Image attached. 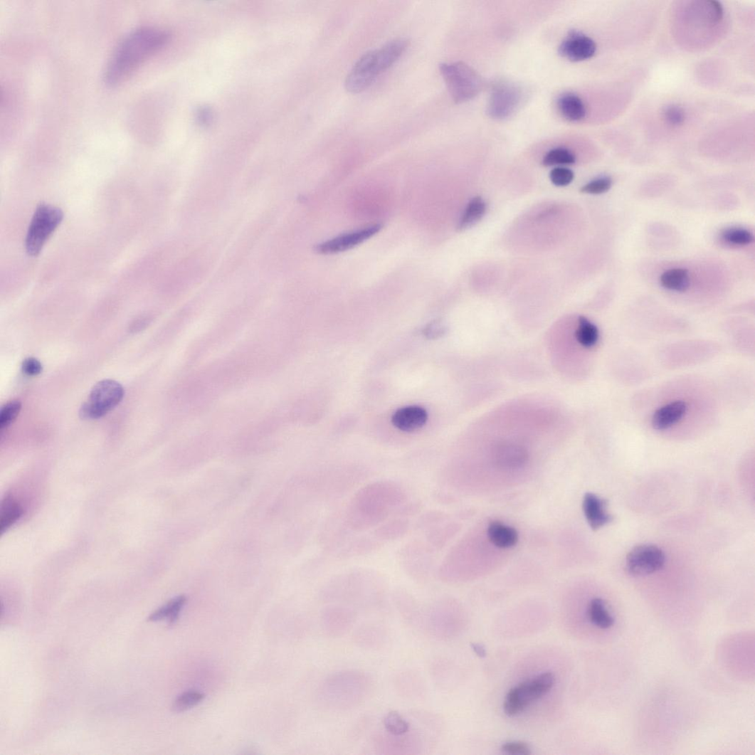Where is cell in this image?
Returning <instances> with one entry per match:
<instances>
[{
	"instance_id": "6da1fadb",
	"label": "cell",
	"mask_w": 755,
	"mask_h": 755,
	"mask_svg": "<svg viewBox=\"0 0 755 755\" xmlns=\"http://www.w3.org/2000/svg\"><path fill=\"white\" fill-rule=\"evenodd\" d=\"M169 33L154 27L138 28L121 41L114 51L105 73L107 85L124 83L150 56L164 47Z\"/></svg>"
},
{
	"instance_id": "7a4b0ae2",
	"label": "cell",
	"mask_w": 755,
	"mask_h": 755,
	"mask_svg": "<svg viewBox=\"0 0 755 755\" xmlns=\"http://www.w3.org/2000/svg\"><path fill=\"white\" fill-rule=\"evenodd\" d=\"M372 680L360 670L335 672L322 681L317 693V703L328 712H345L358 707L372 690Z\"/></svg>"
},
{
	"instance_id": "3957f363",
	"label": "cell",
	"mask_w": 755,
	"mask_h": 755,
	"mask_svg": "<svg viewBox=\"0 0 755 755\" xmlns=\"http://www.w3.org/2000/svg\"><path fill=\"white\" fill-rule=\"evenodd\" d=\"M403 501V494L396 485L375 483L362 489L356 496L348 518L356 528L373 526L384 519L393 507Z\"/></svg>"
},
{
	"instance_id": "277c9868",
	"label": "cell",
	"mask_w": 755,
	"mask_h": 755,
	"mask_svg": "<svg viewBox=\"0 0 755 755\" xmlns=\"http://www.w3.org/2000/svg\"><path fill=\"white\" fill-rule=\"evenodd\" d=\"M439 69L448 91L458 104L474 98L482 89L481 76L463 63H443Z\"/></svg>"
},
{
	"instance_id": "5b68a950",
	"label": "cell",
	"mask_w": 755,
	"mask_h": 755,
	"mask_svg": "<svg viewBox=\"0 0 755 755\" xmlns=\"http://www.w3.org/2000/svg\"><path fill=\"white\" fill-rule=\"evenodd\" d=\"M555 681L554 673L546 672L533 680L525 681L510 690L504 702L505 713L510 717L518 715L529 704L547 695Z\"/></svg>"
},
{
	"instance_id": "8992f818",
	"label": "cell",
	"mask_w": 755,
	"mask_h": 755,
	"mask_svg": "<svg viewBox=\"0 0 755 755\" xmlns=\"http://www.w3.org/2000/svg\"><path fill=\"white\" fill-rule=\"evenodd\" d=\"M64 218L59 208L41 204L33 216L26 240L27 253L37 256Z\"/></svg>"
},
{
	"instance_id": "52a82bcc",
	"label": "cell",
	"mask_w": 755,
	"mask_h": 755,
	"mask_svg": "<svg viewBox=\"0 0 755 755\" xmlns=\"http://www.w3.org/2000/svg\"><path fill=\"white\" fill-rule=\"evenodd\" d=\"M125 397V389L116 381L105 379L97 382L90 394L88 400L81 406L83 419H98L105 416Z\"/></svg>"
},
{
	"instance_id": "ba28073f",
	"label": "cell",
	"mask_w": 755,
	"mask_h": 755,
	"mask_svg": "<svg viewBox=\"0 0 755 755\" xmlns=\"http://www.w3.org/2000/svg\"><path fill=\"white\" fill-rule=\"evenodd\" d=\"M425 733L415 728L401 736L379 733L374 738V746L380 754H418L424 749Z\"/></svg>"
},
{
	"instance_id": "9c48e42d",
	"label": "cell",
	"mask_w": 755,
	"mask_h": 755,
	"mask_svg": "<svg viewBox=\"0 0 755 755\" xmlns=\"http://www.w3.org/2000/svg\"><path fill=\"white\" fill-rule=\"evenodd\" d=\"M665 562V556L660 547L644 544L630 551L625 559V569L631 576H643L658 572Z\"/></svg>"
},
{
	"instance_id": "30bf717a",
	"label": "cell",
	"mask_w": 755,
	"mask_h": 755,
	"mask_svg": "<svg viewBox=\"0 0 755 755\" xmlns=\"http://www.w3.org/2000/svg\"><path fill=\"white\" fill-rule=\"evenodd\" d=\"M384 71L377 50L367 52L358 60L347 77L345 88L349 93H359L369 88Z\"/></svg>"
},
{
	"instance_id": "8fae6325",
	"label": "cell",
	"mask_w": 755,
	"mask_h": 755,
	"mask_svg": "<svg viewBox=\"0 0 755 755\" xmlns=\"http://www.w3.org/2000/svg\"><path fill=\"white\" fill-rule=\"evenodd\" d=\"M357 621V611L349 606L332 604L324 608L321 625L324 634L332 638H339L354 628Z\"/></svg>"
},
{
	"instance_id": "7c38bea8",
	"label": "cell",
	"mask_w": 755,
	"mask_h": 755,
	"mask_svg": "<svg viewBox=\"0 0 755 755\" xmlns=\"http://www.w3.org/2000/svg\"><path fill=\"white\" fill-rule=\"evenodd\" d=\"M382 229L380 223L338 236L317 245V253L333 255L350 250L379 233Z\"/></svg>"
},
{
	"instance_id": "4fadbf2b",
	"label": "cell",
	"mask_w": 755,
	"mask_h": 755,
	"mask_svg": "<svg viewBox=\"0 0 755 755\" xmlns=\"http://www.w3.org/2000/svg\"><path fill=\"white\" fill-rule=\"evenodd\" d=\"M520 101L521 93L516 86L500 84L494 89L490 98L487 113L494 118L505 119L517 110Z\"/></svg>"
},
{
	"instance_id": "5bb4252c",
	"label": "cell",
	"mask_w": 755,
	"mask_h": 755,
	"mask_svg": "<svg viewBox=\"0 0 755 755\" xmlns=\"http://www.w3.org/2000/svg\"><path fill=\"white\" fill-rule=\"evenodd\" d=\"M597 46L593 39L588 36L573 31L569 33L559 46V54L572 61H581L593 57Z\"/></svg>"
},
{
	"instance_id": "9a60e30c",
	"label": "cell",
	"mask_w": 755,
	"mask_h": 755,
	"mask_svg": "<svg viewBox=\"0 0 755 755\" xmlns=\"http://www.w3.org/2000/svg\"><path fill=\"white\" fill-rule=\"evenodd\" d=\"M353 642L359 648L374 650L384 648L389 643V630L379 623H365L356 628Z\"/></svg>"
},
{
	"instance_id": "2e32d148",
	"label": "cell",
	"mask_w": 755,
	"mask_h": 755,
	"mask_svg": "<svg viewBox=\"0 0 755 755\" xmlns=\"http://www.w3.org/2000/svg\"><path fill=\"white\" fill-rule=\"evenodd\" d=\"M394 688L398 695L406 699L422 701L426 697V685L417 672L405 670L397 673L394 679Z\"/></svg>"
},
{
	"instance_id": "e0dca14e",
	"label": "cell",
	"mask_w": 755,
	"mask_h": 755,
	"mask_svg": "<svg viewBox=\"0 0 755 755\" xmlns=\"http://www.w3.org/2000/svg\"><path fill=\"white\" fill-rule=\"evenodd\" d=\"M428 420V414L423 407L408 406L398 410L392 417L393 424L398 430L412 433L423 427Z\"/></svg>"
},
{
	"instance_id": "ac0fdd59",
	"label": "cell",
	"mask_w": 755,
	"mask_h": 755,
	"mask_svg": "<svg viewBox=\"0 0 755 755\" xmlns=\"http://www.w3.org/2000/svg\"><path fill=\"white\" fill-rule=\"evenodd\" d=\"M687 411L686 403L682 401L671 402L660 408L653 415L651 424L658 431L667 430L672 425L677 423Z\"/></svg>"
},
{
	"instance_id": "d6986e66",
	"label": "cell",
	"mask_w": 755,
	"mask_h": 755,
	"mask_svg": "<svg viewBox=\"0 0 755 755\" xmlns=\"http://www.w3.org/2000/svg\"><path fill=\"white\" fill-rule=\"evenodd\" d=\"M606 501L597 495L588 493L583 502L584 512L591 529L596 530L612 520V517L606 512Z\"/></svg>"
},
{
	"instance_id": "ffe728a7",
	"label": "cell",
	"mask_w": 755,
	"mask_h": 755,
	"mask_svg": "<svg viewBox=\"0 0 755 755\" xmlns=\"http://www.w3.org/2000/svg\"><path fill=\"white\" fill-rule=\"evenodd\" d=\"M496 463L505 468H516L524 465L527 460V453L522 446L514 443L500 444L494 455Z\"/></svg>"
},
{
	"instance_id": "44dd1931",
	"label": "cell",
	"mask_w": 755,
	"mask_h": 755,
	"mask_svg": "<svg viewBox=\"0 0 755 755\" xmlns=\"http://www.w3.org/2000/svg\"><path fill=\"white\" fill-rule=\"evenodd\" d=\"M487 533L490 542L499 548H511L514 547L518 542L517 530L500 522L490 524Z\"/></svg>"
},
{
	"instance_id": "7402d4cb",
	"label": "cell",
	"mask_w": 755,
	"mask_h": 755,
	"mask_svg": "<svg viewBox=\"0 0 755 755\" xmlns=\"http://www.w3.org/2000/svg\"><path fill=\"white\" fill-rule=\"evenodd\" d=\"M396 604L401 618L408 625L422 630L424 611L413 598L400 594L396 598Z\"/></svg>"
},
{
	"instance_id": "603a6c76",
	"label": "cell",
	"mask_w": 755,
	"mask_h": 755,
	"mask_svg": "<svg viewBox=\"0 0 755 755\" xmlns=\"http://www.w3.org/2000/svg\"><path fill=\"white\" fill-rule=\"evenodd\" d=\"M558 108L561 115L569 121H580L586 115L583 100L573 93H565L558 100Z\"/></svg>"
},
{
	"instance_id": "cb8c5ba5",
	"label": "cell",
	"mask_w": 755,
	"mask_h": 755,
	"mask_svg": "<svg viewBox=\"0 0 755 755\" xmlns=\"http://www.w3.org/2000/svg\"><path fill=\"white\" fill-rule=\"evenodd\" d=\"M186 602L187 598L184 596L173 598L154 611L148 618V621L158 622L167 620L170 626L174 625L177 622L181 611L186 604Z\"/></svg>"
},
{
	"instance_id": "d4e9b609",
	"label": "cell",
	"mask_w": 755,
	"mask_h": 755,
	"mask_svg": "<svg viewBox=\"0 0 755 755\" xmlns=\"http://www.w3.org/2000/svg\"><path fill=\"white\" fill-rule=\"evenodd\" d=\"M24 513L21 504L11 496H7L2 502L1 510H0V530L4 534L7 530L16 523Z\"/></svg>"
},
{
	"instance_id": "484cf974",
	"label": "cell",
	"mask_w": 755,
	"mask_h": 755,
	"mask_svg": "<svg viewBox=\"0 0 755 755\" xmlns=\"http://www.w3.org/2000/svg\"><path fill=\"white\" fill-rule=\"evenodd\" d=\"M382 724L384 733L391 736H404L415 727L411 720L396 711L386 714Z\"/></svg>"
},
{
	"instance_id": "4316f807",
	"label": "cell",
	"mask_w": 755,
	"mask_h": 755,
	"mask_svg": "<svg viewBox=\"0 0 755 755\" xmlns=\"http://www.w3.org/2000/svg\"><path fill=\"white\" fill-rule=\"evenodd\" d=\"M486 212V204L480 196L475 197L468 204L458 224V229L463 231L471 228L479 222Z\"/></svg>"
},
{
	"instance_id": "83f0119b",
	"label": "cell",
	"mask_w": 755,
	"mask_h": 755,
	"mask_svg": "<svg viewBox=\"0 0 755 755\" xmlns=\"http://www.w3.org/2000/svg\"><path fill=\"white\" fill-rule=\"evenodd\" d=\"M662 287L667 290L683 292L690 287V277L684 269H672L662 274L660 278Z\"/></svg>"
},
{
	"instance_id": "f1b7e54d",
	"label": "cell",
	"mask_w": 755,
	"mask_h": 755,
	"mask_svg": "<svg viewBox=\"0 0 755 755\" xmlns=\"http://www.w3.org/2000/svg\"><path fill=\"white\" fill-rule=\"evenodd\" d=\"M588 613L590 621L600 628L607 629L615 623L614 618L610 616L604 601L601 598H595L590 602Z\"/></svg>"
},
{
	"instance_id": "f546056e",
	"label": "cell",
	"mask_w": 755,
	"mask_h": 755,
	"mask_svg": "<svg viewBox=\"0 0 755 755\" xmlns=\"http://www.w3.org/2000/svg\"><path fill=\"white\" fill-rule=\"evenodd\" d=\"M576 336L580 344L584 348L590 349L598 342L599 331L595 324L584 317H580Z\"/></svg>"
},
{
	"instance_id": "4dcf8cb0",
	"label": "cell",
	"mask_w": 755,
	"mask_h": 755,
	"mask_svg": "<svg viewBox=\"0 0 755 755\" xmlns=\"http://www.w3.org/2000/svg\"><path fill=\"white\" fill-rule=\"evenodd\" d=\"M576 161V156L572 152L565 148H556L550 150L543 159V164L545 167H554L563 165H572Z\"/></svg>"
},
{
	"instance_id": "1f68e13d",
	"label": "cell",
	"mask_w": 755,
	"mask_h": 755,
	"mask_svg": "<svg viewBox=\"0 0 755 755\" xmlns=\"http://www.w3.org/2000/svg\"><path fill=\"white\" fill-rule=\"evenodd\" d=\"M204 699L205 695L199 691L190 690L183 692L173 703L172 711L176 713L188 711L201 703Z\"/></svg>"
},
{
	"instance_id": "d6a6232c",
	"label": "cell",
	"mask_w": 755,
	"mask_h": 755,
	"mask_svg": "<svg viewBox=\"0 0 755 755\" xmlns=\"http://www.w3.org/2000/svg\"><path fill=\"white\" fill-rule=\"evenodd\" d=\"M22 409V403L13 400L6 403L0 411V428L4 431L14 422Z\"/></svg>"
},
{
	"instance_id": "836d02e7",
	"label": "cell",
	"mask_w": 755,
	"mask_h": 755,
	"mask_svg": "<svg viewBox=\"0 0 755 755\" xmlns=\"http://www.w3.org/2000/svg\"><path fill=\"white\" fill-rule=\"evenodd\" d=\"M723 238L727 242L734 245H748L753 242L754 236L748 231L744 229H729L723 233Z\"/></svg>"
},
{
	"instance_id": "e575fe53",
	"label": "cell",
	"mask_w": 755,
	"mask_h": 755,
	"mask_svg": "<svg viewBox=\"0 0 755 755\" xmlns=\"http://www.w3.org/2000/svg\"><path fill=\"white\" fill-rule=\"evenodd\" d=\"M612 181L608 177H601L586 184L581 189L584 194H601L607 192L611 187Z\"/></svg>"
},
{
	"instance_id": "d590c367",
	"label": "cell",
	"mask_w": 755,
	"mask_h": 755,
	"mask_svg": "<svg viewBox=\"0 0 755 755\" xmlns=\"http://www.w3.org/2000/svg\"><path fill=\"white\" fill-rule=\"evenodd\" d=\"M549 178L556 186L564 187L574 181V173L569 169L558 167L551 171Z\"/></svg>"
},
{
	"instance_id": "8d00e7d4",
	"label": "cell",
	"mask_w": 755,
	"mask_h": 755,
	"mask_svg": "<svg viewBox=\"0 0 755 755\" xmlns=\"http://www.w3.org/2000/svg\"><path fill=\"white\" fill-rule=\"evenodd\" d=\"M664 117L672 126H680L685 120L684 110L678 106H670L664 111Z\"/></svg>"
},
{
	"instance_id": "74e56055",
	"label": "cell",
	"mask_w": 755,
	"mask_h": 755,
	"mask_svg": "<svg viewBox=\"0 0 755 755\" xmlns=\"http://www.w3.org/2000/svg\"><path fill=\"white\" fill-rule=\"evenodd\" d=\"M502 750L509 754L529 755L532 754L529 746L522 741H512L504 744Z\"/></svg>"
},
{
	"instance_id": "f35d334b",
	"label": "cell",
	"mask_w": 755,
	"mask_h": 755,
	"mask_svg": "<svg viewBox=\"0 0 755 755\" xmlns=\"http://www.w3.org/2000/svg\"><path fill=\"white\" fill-rule=\"evenodd\" d=\"M22 367L23 373L28 376H36L43 370L42 363L33 357L25 359Z\"/></svg>"
},
{
	"instance_id": "ab89813d",
	"label": "cell",
	"mask_w": 755,
	"mask_h": 755,
	"mask_svg": "<svg viewBox=\"0 0 755 755\" xmlns=\"http://www.w3.org/2000/svg\"><path fill=\"white\" fill-rule=\"evenodd\" d=\"M406 525L403 524L401 521L394 522L390 526L386 525L381 528L379 530V534L383 537H387V538L390 539V536H394L395 537L401 534H402L405 532V529H406Z\"/></svg>"
},
{
	"instance_id": "60d3db41",
	"label": "cell",
	"mask_w": 755,
	"mask_h": 755,
	"mask_svg": "<svg viewBox=\"0 0 755 755\" xmlns=\"http://www.w3.org/2000/svg\"><path fill=\"white\" fill-rule=\"evenodd\" d=\"M444 332L445 329L440 324L435 323L428 325L424 331V334L427 337L436 338L442 335Z\"/></svg>"
},
{
	"instance_id": "b9f144b4",
	"label": "cell",
	"mask_w": 755,
	"mask_h": 755,
	"mask_svg": "<svg viewBox=\"0 0 755 755\" xmlns=\"http://www.w3.org/2000/svg\"><path fill=\"white\" fill-rule=\"evenodd\" d=\"M148 324L147 319H139L132 324L131 330L132 332H139L144 329V326Z\"/></svg>"
},
{
	"instance_id": "7bdbcfd3",
	"label": "cell",
	"mask_w": 755,
	"mask_h": 755,
	"mask_svg": "<svg viewBox=\"0 0 755 755\" xmlns=\"http://www.w3.org/2000/svg\"><path fill=\"white\" fill-rule=\"evenodd\" d=\"M472 648L478 657L481 658H485L486 657V650L482 645L477 643H472Z\"/></svg>"
}]
</instances>
